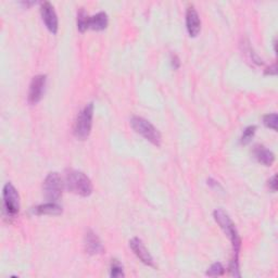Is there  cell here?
Wrapping results in <instances>:
<instances>
[{
    "label": "cell",
    "instance_id": "cell-15",
    "mask_svg": "<svg viewBox=\"0 0 278 278\" xmlns=\"http://www.w3.org/2000/svg\"><path fill=\"white\" fill-rule=\"evenodd\" d=\"M88 18H89V15L85 12V10L83 8H81V10H79L77 13V28L82 33L86 31L88 28V26H87Z\"/></svg>",
    "mask_w": 278,
    "mask_h": 278
},
{
    "label": "cell",
    "instance_id": "cell-17",
    "mask_svg": "<svg viewBox=\"0 0 278 278\" xmlns=\"http://www.w3.org/2000/svg\"><path fill=\"white\" fill-rule=\"evenodd\" d=\"M277 122H278V116L276 113H271V114H266L263 117V123L266 127L272 128L273 130L277 129Z\"/></svg>",
    "mask_w": 278,
    "mask_h": 278
},
{
    "label": "cell",
    "instance_id": "cell-6",
    "mask_svg": "<svg viewBox=\"0 0 278 278\" xmlns=\"http://www.w3.org/2000/svg\"><path fill=\"white\" fill-rule=\"evenodd\" d=\"M64 183L62 181L58 173H49L46 179L44 180L43 191L44 196L49 202H56L59 199L63 191Z\"/></svg>",
    "mask_w": 278,
    "mask_h": 278
},
{
    "label": "cell",
    "instance_id": "cell-1",
    "mask_svg": "<svg viewBox=\"0 0 278 278\" xmlns=\"http://www.w3.org/2000/svg\"><path fill=\"white\" fill-rule=\"evenodd\" d=\"M64 187L73 194L88 197L93 192V184L87 175L76 169H70L65 174Z\"/></svg>",
    "mask_w": 278,
    "mask_h": 278
},
{
    "label": "cell",
    "instance_id": "cell-5",
    "mask_svg": "<svg viewBox=\"0 0 278 278\" xmlns=\"http://www.w3.org/2000/svg\"><path fill=\"white\" fill-rule=\"evenodd\" d=\"M3 199V213L9 219H14L20 212V196L15 187L7 183L2 190Z\"/></svg>",
    "mask_w": 278,
    "mask_h": 278
},
{
    "label": "cell",
    "instance_id": "cell-11",
    "mask_svg": "<svg viewBox=\"0 0 278 278\" xmlns=\"http://www.w3.org/2000/svg\"><path fill=\"white\" fill-rule=\"evenodd\" d=\"M84 246H85V250H86V252L90 255L102 253L105 250L99 237L93 230H88L86 232V235H85Z\"/></svg>",
    "mask_w": 278,
    "mask_h": 278
},
{
    "label": "cell",
    "instance_id": "cell-8",
    "mask_svg": "<svg viewBox=\"0 0 278 278\" xmlns=\"http://www.w3.org/2000/svg\"><path fill=\"white\" fill-rule=\"evenodd\" d=\"M41 14L42 19L44 21L45 25L48 30L53 33L56 34L58 32V16H56V11L54 9V5L48 1H44L41 3Z\"/></svg>",
    "mask_w": 278,
    "mask_h": 278
},
{
    "label": "cell",
    "instance_id": "cell-13",
    "mask_svg": "<svg viewBox=\"0 0 278 278\" xmlns=\"http://www.w3.org/2000/svg\"><path fill=\"white\" fill-rule=\"evenodd\" d=\"M33 212L37 215H59L62 213V207L56 202H47L34 208Z\"/></svg>",
    "mask_w": 278,
    "mask_h": 278
},
{
    "label": "cell",
    "instance_id": "cell-7",
    "mask_svg": "<svg viewBox=\"0 0 278 278\" xmlns=\"http://www.w3.org/2000/svg\"><path fill=\"white\" fill-rule=\"evenodd\" d=\"M46 81H47V76L43 74H39L33 77L27 96L28 102H30L31 105H36L42 100L45 92V87H46Z\"/></svg>",
    "mask_w": 278,
    "mask_h": 278
},
{
    "label": "cell",
    "instance_id": "cell-23",
    "mask_svg": "<svg viewBox=\"0 0 278 278\" xmlns=\"http://www.w3.org/2000/svg\"><path fill=\"white\" fill-rule=\"evenodd\" d=\"M276 72H277L276 71V64H273L271 67H269L268 71H266L265 73H266V74H270V75H275Z\"/></svg>",
    "mask_w": 278,
    "mask_h": 278
},
{
    "label": "cell",
    "instance_id": "cell-2",
    "mask_svg": "<svg viewBox=\"0 0 278 278\" xmlns=\"http://www.w3.org/2000/svg\"><path fill=\"white\" fill-rule=\"evenodd\" d=\"M213 218L215 220V222L220 225V227L223 229L225 235L229 238V240L232 245V251H234V258H239L241 239L239 234H238L234 222H232L229 218V215L226 213L224 210L218 209L214 211Z\"/></svg>",
    "mask_w": 278,
    "mask_h": 278
},
{
    "label": "cell",
    "instance_id": "cell-20",
    "mask_svg": "<svg viewBox=\"0 0 278 278\" xmlns=\"http://www.w3.org/2000/svg\"><path fill=\"white\" fill-rule=\"evenodd\" d=\"M229 273L234 277H240V271H239V258H232L229 263Z\"/></svg>",
    "mask_w": 278,
    "mask_h": 278
},
{
    "label": "cell",
    "instance_id": "cell-3",
    "mask_svg": "<svg viewBox=\"0 0 278 278\" xmlns=\"http://www.w3.org/2000/svg\"><path fill=\"white\" fill-rule=\"evenodd\" d=\"M93 118H94V104L86 105L84 109L78 113L74 126H73V134L79 140H85L88 138V136L92 132L93 127Z\"/></svg>",
    "mask_w": 278,
    "mask_h": 278
},
{
    "label": "cell",
    "instance_id": "cell-18",
    "mask_svg": "<svg viewBox=\"0 0 278 278\" xmlns=\"http://www.w3.org/2000/svg\"><path fill=\"white\" fill-rule=\"evenodd\" d=\"M255 130H257V126L251 125V126H248L245 130H243L242 136H241V144L243 145H247L248 143H250L251 139L253 138V136L255 134Z\"/></svg>",
    "mask_w": 278,
    "mask_h": 278
},
{
    "label": "cell",
    "instance_id": "cell-22",
    "mask_svg": "<svg viewBox=\"0 0 278 278\" xmlns=\"http://www.w3.org/2000/svg\"><path fill=\"white\" fill-rule=\"evenodd\" d=\"M269 187H270V189L275 192L277 190V184H276V175H274V176H272L270 179H269Z\"/></svg>",
    "mask_w": 278,
    "mask_h": 278
},
{
    "label": "cell",
    "instance_id": "cell-16",
    "mask_svg": "<svg viewBox=\"0 0 278 278\" xmlns=\"http://www.w3.org/2000/svg\"><path fill=\"white\" fill-rule=\"evenodd\" d=\"M110 276L114 277V278L125 276V274H124V271H123V266L117 260L112 261V264L110 268Z\"/></svg>",
    "mask_w": 278,
    "mask_h": 278
},
{
    "label": "cell",
    "instance_id": "cell-19",
    "mask_svg": "<svg viewBox=\"0 0 278 278\" xmlns=\"http://www.w3.org/2000/svg\"><path fill=\"white\" fill-rule=\"evenodd\" d=\"M225 269L224 266L222 265V263H214L213 265H211V268H210L207 272V275L208 276H211V277H215V276H222L224 274Z\"/></svg>",
    "mask_w": 278,
    "mask_h": 278
},
{
    "label": "cell",
    "instance_id": "cell-10",
    "mask_svg": "<svg viewBox=\"0 0 278 278\" xmlns=\"http://www.w3.org/2000/svg\"><path fill=\"white\" fill-rule=\"evenodd\" d=\"M186 27L190 37H196L201 31L200 16L192 4L186 11Z\"/></svg>",
    "mask_w": 278,
    "mask_h": 278
},
{
    "label": "cell",
    "instance_id": "cell-9",
    "mask_svg": "<svg viewBox=\"0 0 278 278\" xmlns=\"http://www.w3.org/2000/svg\"><path fill=\"white\" fill-rule=\"evenodd\" d=\"M129 247L135 253L136 257H137L144 264L148 265V266L155 265L152 255L150 254L148 249L146 248L144 242L141 241V239H139V238H137V237L133 238V239L129 241Z\"/></svg>",
    "mask_w": 278,
    "mask_h": 278
},
{
    "label": "cell",
    "instance_id": "cell-21",
    "mask_svg": "<svg viewBox=\"0 0 278 278\" xmlns=\"http://www.w3.org/2000/svg\"><path fill=\"white\" fill-rule=\"evenodd\" d=\"M171 63H172V66L174 67L175 70H177L178 67L180 66V61H179V58L176 56V55H171Z\"/></svg>",
    "mask_w": 278,
    "mask_h": 278
},
{
    "label": "cell",
    "instance_id": "cell-12",
    "mask_svg": "<svg viewBox=\"0 0 278 278\" xmlns=\"http://www.w3.org/2000/svg\"><path fill=\"white\" fill-rule=\"evenodd\" d=\"M253 152H254L255 158H257V160L260 163L264 164L265 167H271L275 161L274 153L272 152L271 150L266 149L265 147H263V146H260V145L255 146Z\"/></svg>",
    "mask_w": 278,
    "mask_h": 278
},
{
    "label": "cell",
    "instance_id": "cell-4",
    "mask_svg": "<svg viewBox=\"0 0 278 278\" xmlns=\"http://www.w3.org/2000/svg\"><path fill=\"white\" fill-rule=\"evenodd\" d=\"M130 125H132L136 133L143 136L146 140L150 141L152 145L160 147L162 141L161 134L157 129V127L152 125L148 120H146V118L141 116L135 115L130 118Z\"/></svg>",
    "mask_w": 278,
    "mask_h": 278
},
{
    "label": "cell",
    "instance_id": "cell-14",
    "mask_svg": "<svg viewBox=\"0 0 278 278\" xmlns=\"http://www.w3.org/2000/svg\"><path fill=\"white\" fill-rule=\"evenodd\" d=\"M88 28H92L95 31H102L107 28L108 26V15L104 11L98 12L97 14H95L93 16H89L88 18Z\"/></svg>",
    "mask_w": 278,
    "mask_h": 278
}]
</instances>
